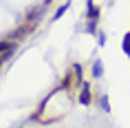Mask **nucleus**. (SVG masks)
Wrapping results in <instances>:
<instances>
[{
  "instance_id": "f257e3e1",
  "label": "nucleus",
  "mask_w": 130,
  "mask_h": 128,
  "mask_svg": "<svg viewBox=\"0 0 130 128\" xmlns=\"http://www.w3.org/2000/svg\"><path fill=\"white\" fill-rule=\"evenodd\" d=\"M33 29H35V22H31V24L27 22V24H22L20 29H15V31H13V35H11L9 40H20V38H24L27 33H31Z\"/></svg>"
},
{
  "instance_id": "f03ea898",
  "label": "nucleus",
  "mask_w": 130,
  "mask_h": 128,
  "mask_svg": "<svg viewBox=\"0 0 130 128\" xmlns=\"http://www.w3.org/2000/svg\"><path fill=\"white\" fill-rule=\"evenodd\" d=\"M79 102H82L84 106H88V104H90V86L86 84V82L82 84V93H79Z\"/></svg>"
},
{
  "instance_id": "7ed1b4c3",
  "label": "nucleus",
  "mask_w": 130,
  "mask_h": 128,
  "mask_svg": "<svg viewBox=\"0 0 130 128\" xmlns=\"http://www.w3.org/2000/svg\"><path fill=\"white\" fill-rule=\"evenodd\" d=\"M13 49H15V44L11 40H2V42H0V55L7 53V51H13Z\"/></svg>"
},
{
  "instance_id": "20e7f679",
  "label": "nucleus",
  "mask_w": 130,
  "mask_h": 128,
  "mask_svg": "<svg viewBox=\"0 0 130 128\" xmlns=\"http://www.w3.org/2000/svg\"><path fill=\"white\" fill-rule=\"evenodd\" d=\"M102 75H104V64L97 60L95 64H93V77H102Z\"/></svg>"
},
{
  "instance_id": "39448f33",
  "label": "nucleus",
  "mask_w": 130,
  "mask_h": 128,
  "mask_svg": "<svg viewBox=\"0 0 130 128\" xmlns=\"http://www.w3.org/2000/svg\"><path fill=\"white\" fill-rule=\"evenodd\" d=\"M88 18L90 20H97V18H99V9H97L93 2H88Z\"/></svg>"
},
{
  "instance_id": "423d86ee",
  "label": "nucleus",
  "mask_w": 130,
  "mask_h": 128,
  "mask_svg": "<svg viewBox=\"0 0 130 128\" xmlns=\"http://www.w3.org/2000/svg\"><path fill=\"white\" fill-rule=\"evenodd\" d=\"M69 7H71V2H64V5H62V7L57 9V11H55V16H53V20H57V18H62V16L66 13V11H69Z\"/></svg>"
},
{
  "instance_id": "0eeeda50",
  "label": "nucleus",
  "mask_w": 130,
  "mask_h": 128,
  "mask_svg": "<svg viewBox=\"0 0 130 128\" xmlns=\"http://www.w3.org/2000/svg\"><path fill=\"white\" fill-rule=\"evenodd\" d=\"M73 71H75V80H77V82H82V75H84L82 64H73Z\"/></svg>"
},
{
  "instance_id": "6e6552de",
  "label": "nucleus",
  "mask_w": 130,
  "mask_h": 128,
  "mask_svg": "<svg viewBox=\"0 0 130 128\" xmlns=\"http://www.w3.org/2000/svg\"><path fill=\"white\" fill-rule=\"evenodd\" d=\"M123 51H126V55H130V31L123 35Z\"/></svg>"
},
{
  "instance_id": "1a4fd4ad",
  "label": "nucleus",
  "mask_w": 130,
  "mask_h": 128,
  "mask_svg": "<svg viewBox=\"0 0 130 128\" xmlns=\"http://www.w3.org/2000/svg\"><path fill=\"white\" fill-rule=\"evenodd\" d=\"M71 82H73V75L69 73L66 77H64V82H62V88H69V86H71Z\"/></svg>"
},
{
  "instance_id": "9d476101",
  "label": "nucleus",
  "mask_w": 130,
  "mask_h": 128,
  "mask_svg": "<svg viewBox=\"0 0 130 128\" xmlns=\"http://www.w3.org/2000/svg\"><path fill=\"white\" fill-rule=\"evenodd\" d=\"M102 108H104V110H110V106H108V97H106V95L102 97Z\"/></svg>"
},
{
  "instance_id": "9b49d317",
  "label": "nucleus",
  "mask_w": 130,
  "mask_h": 128,
  "mask_svg": "<svg viewBox=\"0 0 130 128\" xmlns=\"http://www.w3.org/2000/svg\"><path fill=\"white\" fill-rule=\"evenodd\" d=\"M48 2H51V0H44V5H46V7H48Z\"/></svg>"
},
{
  "instance_id": "f8f14e48",
  "label": "nucleus",
  "mask_w": 130,
  "mask_h": 128,
  "mask_svg": "<svg viewBox=\"0 0 130 128\" xmlns=\"http://www.w3.org/2000/svg\"><path fill=\"white\" fill-rule=\"evenodd\" d=\"M2 62H5V60H2V55H0V64H2Z\"/></svg>"
}]
</instances>
